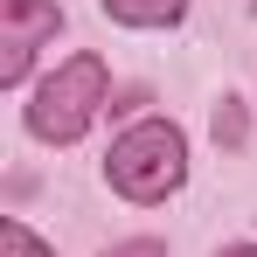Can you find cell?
<instances>
[{"label":"cell","mask_w":257,"mask_h":257,"mask_svg":"<svg viewBox=\"0 0 257 257\" xmlns=\"http://www.w3.org/2000/svg\"><path fill=\"white\" fill-rule=\"evenodd\" d=\"M104 181L125 202H167L174 188L188 181V139H181V125L139 118L132 132H118L111 153H104Z\"/></svg>","instance_id":"1"},{"label":"cell","mask_w":257,"mask_h":257,"mask_svg":"<svg viewBox=\"0 0 257 257\" xmlns=\"http://www.w3.org/2000/svg\"><path fill=\"white\" fill-rule=\"evenodd\" d=\"M104 90H111V70H104V56H70L63 70H49L35 97H28V132L49 139V146H70V139H84L90 118L104 111Z\"/></svg>","instance_id":"2"},{"label":"cell","mask_w":257,"mask_h":257,"mask_svg":"<svg viewBox=\"0 0 257 257\" xmlns=\"http://www.w3.org/2000/svg\"><path fill=\"white\" fill-rule=\"evenodd\" d=\"M56 28H63L56 0H0V84H21L35 49L56 42Z\"/></svg>","instance_id":"3"},{"label":"cell","mask_w":257,"mask_h":257,"mask_svg":"<svg viewBox=\"0 0 257 257\" xmlns=\"http://www.w3.org/2000/svg\"><path fill=\"white\" fill-rule=\"evenodd\" d=\"M104 14L125 28H174L188 14V0H104Z\"/></svg>","instance_id":"4"},{"label":"cell","mask_w":257,"mask_h":257,"mask_svg":"<svg viewBox=\"0 0 257 257\" xmlns=\"http://www.w3.org/2000/svg\"><path fill=\"white\" fill-rule=\"evenodd\" d=\"M0 257H56L28 222H0Z\"/></svg>","instance_id":"5"},{"label":"cell","mask_w":257,"mask_h":257,"mask_svg":"<svg viewBox=\"0 0 257 257\" xmlns=\"http://www.w3.org/2000/svg\"><path fill=\"white\" fill-rule=\"evenodd\" d=\"M104 257H167V243H153V236H139V243H118V250H104Z\"/></svg>","instance_id":"6"},{"label":"cell","mask_w":257,"mask_h":257,"mask_svg":"<svg viewBox=\"0 0 257 257\" xmlns=\"http://www.w3.org/2000/svg\"><path fill=\"white\" fill-rule=\"evenodd\" d=\"M222 257H257V243H229V250H222Z\"/></svg>","instance_id":"7"}]
</instances>
